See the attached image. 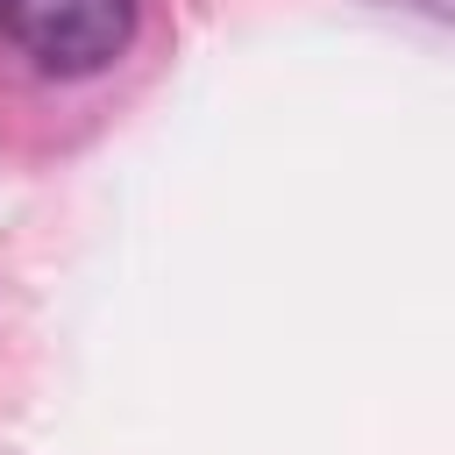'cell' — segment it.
Listing matches in <instances>:
<instances>
[{"label":"cell","mask_w":455,"mask_h":455,"mask_svg":"<svg viewBox=\"0 0 455 455\" xmlns=\"http://www.w3.org/2000/svg\"><path fill=\"white\" fill-rule=\"evenodd\" d=\"M0 28L50 78L107 71L135 36V0H0Z\"/></svg>","instance_id":"obj_1"}]
</instances>
